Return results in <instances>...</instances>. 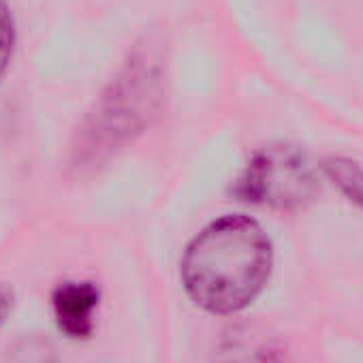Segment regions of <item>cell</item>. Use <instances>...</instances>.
Wrapping results in <instances>:
<instances>
[{"mask_svg": "<svg viewBox=\"0 0 363 363\" xmlns=\"http://www.w3.org/2000/svg\"><path fill=\"white\" fill-rule=\"evenodd\" d=\"M11 308H13V291L5 284H0V327L5 325Z\"/></svg>", "mask_w": 363, "mask_h": 363, "instance_id": "8", "label": "cell"}, {"mask_svg": "<svg viewBox=\"0 0 363 363\" xmlns=\"http://www.w3.org/2000/svg\"><path fill=\"white\" fill-rule=\"evenodd\" d=\"M156 99L158 79L154 71H145L139 65L128 69L111 88V94L103 101L92 126L96 137L90 139V156H94V152H111L120 143L133 139V135L145 126L156 109Z\"/></svg>", "mask_w": 363, "mask_h": 363, "instance_id": "3", "label": "cell"}, {"mask_svg": "<svg viewBox=\"0 0 363 363\" xmlns=\"http://www.w3.org/2000/svg\"><path fill=\"white\" fill-rule=\"evenodd\" d=\"M235 337L220 350L223 363H278V352L272 342L263 337L265 333H257L255 329H233Z\"/></svg>", "mask_w": 363, "mask_h": 363, "instance_id": "5", "label": "cell"}, {"mask_svg": "<svg viewBox=\"0 0 363 363\" xmlns=\"http://www.w3.org/2000/svg\"><path fill=\"white\" fill-rule=\"evenodd\" d=\"M16 41H18V30H16V18L11 11L9 0H0V82L7 75L13 54H16Z\"/></svg>", "mask_w": 363, "mask_h": 363, "instance_id": "7", "label": "cell"}, {"mask_svg": "<svg viewBox=\"0 0 363 363\" xmlns=\"http://www.w3.org/2000/svg\"><path fill=\"white\" fill-rule=\"evenodd\" d=\"M318 169L350 203L363 210V162L350 156H327Z\"/></svg>", "mask_w": 363, "mask_h": 363, "instance_id": "6", "label": "cell"}, {"mask_svg": "<svg viewBox=\"0 0 363 363\" xmlns=\"http://www.w3.org/2000/svg\"><path fill=\"white\" fill-rule=\"evenodd\" d=\"M318 193V169L303 150L284 141L255 150L233 184L238 201L276 212L303 210Z\"/></svg>", "mask_w": 363, "mask_h": 363, "instance_id": "2", "label": "cell"}, {"mask_svg": "<svg viewBox=\"0 0 363 363\" xmlns=\"http://www.w3.org/2000/svg\"><path fill=\"white\" fill-rule=\"evenodd\" d=\"M274 261V242L259 220L223 214L189 242L179 261V278L197 308L233 316L265 291Z\"/></svg>", "mask_w": 363, "mask_h": 363, "instance_id": "1", "label": "cell"}, {"mask_svg": "<svg viewBox=\"0 0 363 363\" xmlns=\"http://www.w3.org/2000/svg\"><path fill=\"white\" fill-rule=\"evenodd\" d=\"M101 293L92 282H62L52 297L60 331L73 340H86L94 331V312Z\"/></svg>", "mask_w": 363, "mask_h": 363, "instance_id": "4", "label": "cell"}]
</instances>
